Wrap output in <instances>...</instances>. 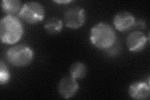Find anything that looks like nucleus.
I'll use <instances>...</instances> for the list:
<instances>
[{
    "label": "nucleus",
    "mask_w": 150,
    "mask_h": 100,
    "mask_svg": "<svg viewBox=\"0 0 150 100\" xmlns=\"http://www.w3.org/2000/svg\"><path fill=\"white\" fill-rule=\"evenodd\" d=\"M24 34L21 21L16 16L6 15L0 22V38L4 44L15 45L22 38Z\"/></svg>",
    "instance_id": "1"
},
{
    "label": "nucleus",
    "mask_w": 150,
    "mask_h": 100,
    "mask_svg": "<svg viewBox=\"0 0 150 100\" xmlns=\"http://www.w3.org/2000/svg\"><path fill=\"white\" fill-rule=\"evenodd\" d=\"M91 44L100 50H109L115 44L116 34L109 24L99 23L94 25L90 31Z\"/></svg>",
    "instance_id": "2"
},
{
    "label": "nucleus",
    "mask_w": 150,
    "mask_h": 100,
    "mask_svg": "<svg viewBox=\"0 0 150 100\" xmlns=\"http://www.w3.org/2000/svg\"><path fill=\"white\" fill-rule=\"evenodd\" d=\"M6 59L9 63L16 67H26L33 60L34 52L27 45H15L7 51Z\"/></svg>",
    "instance_id": "3"
},
{
    "label": "nucleus",
    "mask_w": 150,
    "mask_h": 100,
    "mask_svg": "<svg viewBox=\"0 0 150 100\" xmlns=\"http://www.w3.org/2000/svg\"><path fill=\"white\" fill-rule=\"evenodd\" d=\"M18 15L27 23L35 25L43 21L45 15V11L40 3L31 1L23 5Z\"/></svg>",
    "instance_id": "4"
},
{
    "label": "nucleus",
    "mask_w": 150,
    "mask_h": 100,
    "mask_svg": "<svg viewBox=\"0 0 150 100\" xmlns=\"http://www.w3.org/2000/svg\"><path fill=\"white\" fill-rule=\"evenodd\" d=\"M85 21V10L80 7H72L64 14L63 24L70 29H78L83 26Z\"/></svg>",
    "instance_id": "5"
},
{
    "label": "nucleus",
    "mask_w": 150,
    "mask_h": 100,
    "mask_svg": "<svg viewBox=\"0 0 150 100\" xmlns=\"http://www.w3.org/2000/svg\"><path fill=\"white\" fill-rule=\"evenodd\" d=\"M148 40L149 38L143 32L135 31L126 38V45L131 52L138 53L144 49Z\"/></svg>",
    "instance_id": "6"
},
{
    "label": "nucleus",
    "mask_w": 150,
    "mask_h": 100,
    "mask_svg": "<svg viewBox=\"0 0 150 100\" xmlns=\"http://www.w3.org/2000/svg\"><path fill=\"white\" fill-rule=\"evenodd\" d=\"M79 89V84L76 79L72 77H66L59 81L58 84V91L64 99L73 98Z\"/></svg>",
    "instance_id": "7"
},
{
    "label": "nucleus",
    "mask_w": 150,
    "mask_h": 100,
    "mask_svg": "<svg viewBox=\"0 0 150 100\" xmlns=\"http://www.w3.org/2000/svg\"><path fill=\"white\" fill-rule=\"evenodd\" d=\"M136 23L134 16L128 11H121L115 16L113 25L117 30L126 31L133 27Z\"/></svg>",
    "instance_id": "8"
},
{
    "label": "nucleus",
    "mask_w": 150,
    "mask_h": 100,
    "mask_svg": "<svg viewBox=\"0 0 150 100\" xmlns=\"http://www.w3.org/2000/svg\"><path fill=\"white\" fill-rule=\"evenodd\" d=\"M129 96L134 99L144 100L149 98L150 88L149 83L136 82L131 84L128 89Z\"/></svg>",
    "instance_id": "9"
},
{
    "label": "nucleus",
    "mask_w": 150,
    "mask_h": 100,
    "mask_svg": "<svg viewBox=\"0 0 150 100\" xmlns=\"http://www.w3.org/2000/svg\"><path fill=\"white\" fill-rule=\"evenodd\" d=\"M22 6L21 2L18 0H3L1 2L2 10L7 15L15 16L20 11Z\"/></svg>",
    "instance_id": "10"
},
{
    "label": "nucleus",
    "mask_w": 150,
    "mask_h": 100,
    "mask_svg": "<svg viewBox=\"0 0 150 100\" xmlns=\"http://www.w3.org/2000/svg\"><path fill=\"white\" fill-rule=\"evenodd\" d=\"M63 26V22L57 17H52L46 21L45 25V29L50 35H56L62 31Z\"/></svg>",
    "instance_id": "11"
},
{
    "label": "nucleus",
    "mask_w": 150,
    "mask_h": 100,
    "mask_svg": "<svg viewBox=\"0 0 150 100\" xmlns=\"http://www.w3.org/2000/svg\"><path fill=\"white\" fill-rule=\"evenodd\" d=\"M87 73L86 66L81 62H75L69 68V74L74 79H82Z\"/></svg>",
    "instance_id": "12"
},
{
    "label": "nucleus",
    "mask_w": 150,
    "mask_h": 100,
    "mask_svg": "<svg viewBox=\"0 0 150 100\" xmlns=\"http://www.w3.org/2000/svg\"><path fill=\"white\" fill-rule=\"evenodd\" d=\"M10 73L6 65L3 60L0 62V84L1 85L6 84L10 80Z\"/></svg>",
    "instance_id": "13"
},
{
    "label": "nucleus",
    "mask_w": 150,
    "mask_h": 100,
    "mask_svg": "<svg viewBox=\"0 0 150 100\" xmlns=\"http://www.w3.org/2000/svg\"><path fill=\"white\" fill-rule=\"evenodd\" d=\"M135 25L138 26L139 28H141V29H144V28H145V26H146V25H145L144 22V21H142L138 22L137 25H134V26H135Z\"/></svg>",
    "instance_id": "14"
},
{
    "label": "nucleus",
    "mask_w": 150,
    "mask_h": 100,
    "mask_svg": "<svg viewBox=\"0 0 150 100\" xmlns=\"http://www.w3.org/2000/svg\"><path fill=\"white\" fill-rule=\"evenodd\" d=\"M54 2L56 3H58L60 4H67L71 3L72 1H69V0H65V1H54Z\"/></svg>",
    "instance_id": "15"
}]
</instances>
